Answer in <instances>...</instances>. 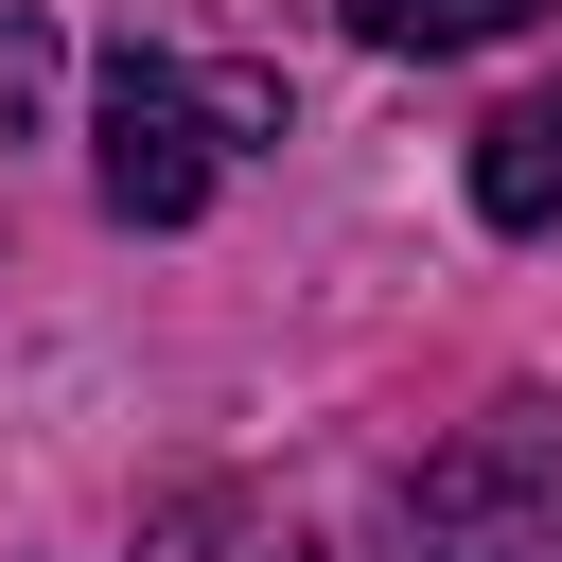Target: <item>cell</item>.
I'll return each mask as SVG.
<instances>
[{
    "label": "cell",
    "instance_id": "cell-5",
    "mask_svg": "<svg viewBox=\"0 0 562 562\" xmlns=\"http://www.w3.org/2000/svg\"><path fill=\"white\" fill-rule=\"evenodd\" d=\"M35 105H53V35L0 18V140H35Z\"/></svg>",
    "mask_w": 562,
    "mask_h": 562
},
{
    "label": "cell",
    "instance_id": "cell-3",
    "mask_svg": "<svg viewBox=\"0 0 562 562\" xmlns=\"http://www.w3.org/2000/svg\"><path fill=\"white\" fill-rule=\"evenodd\" d=\"M474 211H492V228H544V211H562V88L492 105V140H474Z\"/></svg>",
    "mask_w": 562,
    "mask_h": 562
},
{
    "label": "cell",
    "instance_id": "cell-4",
    "mask_svg": "<svg viewBox=\"0 0 562 562\" xmlns=\"http://www.w3.org/2000/svg\"><path fill=\"white\" fill-rule=\"evenodd\" d=\"M544 0H351V35L369 53H492V35H527Z\"/></svg>",
    "mask_w": 562,
    "mask_h": 562
},
{
    "label": "cell",
    "instance_id": "cell-1",
    "mask_svg": "<svg viewBox=\"0 0 562 562\" xmlns=\"http://www.w3.org/2000/svg\"><path fill=\"white\" fill-rule=\"evenodd\" d=\"M105 211L123 228H193L211 211V105L158 53H105Z\"/></svg>",
    "mask_w": 562,
    "mask_h": 562
},
{
    "label": "cell",
    "instance_id": "cell-2",
    "mask_svg": "<svg viewBox=\"0 0 562 562\" xmlns=\"http://www.w3.org/2000/svg\"><path fill=\"white\" fill-rule=\"evenodd\" d=\"M404 527H422V562H544V492H509V474H474V457H439V474L404 492Z\"/></svg>",
    "mask_w": 562,
    "mask_h": 562
},
{
    "label": "cell",
    "instance_id": "cell-6",
    "mask_svg": "<svg viewBox=\"0 0 562 562\" xmlns=\"http://www.w3.org/2000/svg\"><path fill=\"white\" fill-rule=\"evenodd\" d=\"M211 123L228 140H281V70H211Z\"/></svg>",
    "mask_w": 562,
    "mask_h": 562
}]
</instances>
